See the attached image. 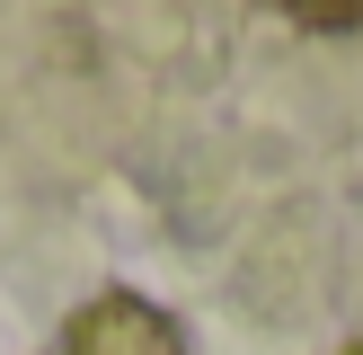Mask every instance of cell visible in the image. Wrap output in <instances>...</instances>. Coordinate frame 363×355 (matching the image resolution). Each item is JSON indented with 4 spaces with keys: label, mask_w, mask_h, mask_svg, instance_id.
Returning a JSON list of instances; mask_svg holds the SVG:
<instances>
[{
    "label": "cell",
    "mask_w": 363,
    "mask_h": 355,
    "mask_svg": "<svg viewBox=\"0 0 363 355\" xmlns=\"http://www.w3.org/2000/svg\"><path fill=\"white\" fill-rule=\"evenodd\" d=\"M346 355H363V346H346Z\"/></svg>",
    "instance_id": "3"
},
{
    "label": "cell",
    "mask_w": 363,
    "mask_h": 355,
    "mask_svg": "<svg viewBox=\"0 0 363 355\" xmlns=\"http://www.w3.org/2000/svg\"><path fill=\"white\" fill-rule=\"evenodd\" d=\"M62 355H186V337H177V320L160 311V302H142V293H98V302L71 311Z\"/></svg>",
    "instance_id": "1"
},
{
    "label": "cell",
    "mask_w": 363,
    "mask_h": 355,
    "mask_svg": "<svg viewBox=\"0 0 363 355\" xmlns=\"http://www.w3.org/2000/svg\"><path fill=\"white\" fill-rule=\"evenodd\" d=\"M301 27H363V9H293Z\"/></svg>",
    "instance_id": "2"
}]
</instances>
